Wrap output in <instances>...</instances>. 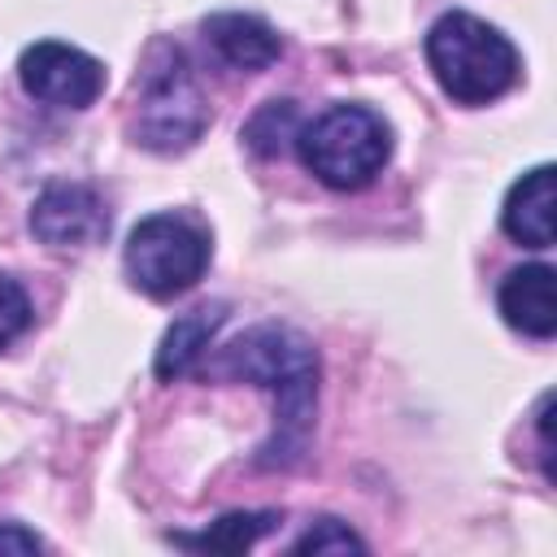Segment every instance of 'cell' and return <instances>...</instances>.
<instances>
[{
	"instance_id": "1",
	"label": "cell",
	"mask_w": 557,
	"mask_h": 557,
	"mask_svg": "<svg viewBox=\"0 0 557 557\" xmlns=\"http://www.w3.org/2000/svg\"><path fill=\"white\" fill-rule=\"evenodd\" d=\"M318 348L296 331L278 322H261L231 339L213 361L209 374L252 383L274 396V431L257 448L261 470H292L305 461L309 435H313V409H318Z\"/></svg>"
},
{
	"instance_id": "11",
	"label": "cell",
	"mask_w": 557,
	"mask_h": 557,
	"mask_svg": "<svg viewBox=\"0 0 557 557\" xmlns=\"http://www.w3.org/2000/svg\"><path fill=\"white\" fill-rule=\"evenodd\" d=\"M222 322H226V305H222V300L196 305V309L178 313V318L170 322V331L161 335V344H157V361H152L157 379L174 383V379L191 374L196 361L205 357V348L213 344V335L222 331Z\"/></svg>"
},
{
	"instance_id": "9",
	"label": "cell",
	"mask_w": 557,
	"mask_h": 557,
	"mask_svg": "<svg viewBox=\"0 0 557 557\" xmlns=\"http://www.w3.org/2000/svg\"><path fill=\"white\" fill-rule=\"evenodd\" d=\"M200 30H205V44L213 48V57L239 74H257L283 57V39L257 13H213V17H205Z\"/></svg>"
},
{
	"instance_id": "16",
	"label": "cell",
	"mask_w": 557,
	"mask_h": 557,
	"mask_svg": "<svg viewBox=\"0 0 557 557\" xmlns=\"http://www.w3.org/2000/svg\"><path fill=\"white\" fill-rule=\"evenodd\" d=\"M0 553H17V557L44 553V540L35 531H26L22 522H0Z\"/></svg>"
},
{
	"instance_id": "8",
	"label": "cell",
	"mask_w": 557,
	"mask_h": 557,
	"mask_svg": "<svg viewBox=\"0 0 557 557\" xmlns=\"http://www.w3.org/2000/svg\"><path fill=\"white\" fill-rule=\"evenodd\" d=\"M496 305H500V318L531 335V339H548L557 331V274L553 265H518L500 278L496 287Z\"/></svg>"
},
{
	"instance_id": "10",
	"label": "cell",
	"mask_w": 557,
	"mask_h": 557,
	"mask_svg": "<svg viewBox=\"0 0 557 557\" xmlns=\"http://www.w3.org/2000/svg\"><path fill=\"white\" fill-rule=\"evenodd\" d=\"M553 205H557V178H553V165L544 161L509 187L500 209L505 235L527 248H553Z\"/></svg>"
},
{
	"instance_id": "12",
	"label": "cell",
	"mask_w": 557,
	"mask_h": 557,
	"mask_svg": "<svg viewBox=\"0 0 557 557\" xmlns=\"http://www.w3.org/2000/svg\"><path fill=\"white\" fill-rule=\"evenodd\" d=\"M274 527H278L274 509H235V513L213 518L205 531H170V540L191 553H244Z\"/></svg>"
},
{
	"instance_id": "3",
	"label": "cell",
	"mask_w": 557,
	"mask_h": 557,
	"mask_svg": "<svg viewBox=\"0 0 557 557\" xmlns=\"http://www.w3.org/2000/svg\"><path fill=\"white\" fill-rule=\"evenodd\" d=\"M209 126V100L174 44H152L135 78V117L131 135L148 152H187Z\"/></svg>"
},
{
	"instance_id": "4",
	"label": "cell",
	"mask_w": 557,
	"mask_h": 557,
	"mask_svg": "<svg viewBox=\"0 0 557 557\" xmlns=\"http://www.w3.org/2000/svg\"><path fill=\"white\" fill-rule=\"evenodd\" d=\"M296 152L318 183L335 191H361L387 165L392 131L366 104H331L296 131Z\"/></svg>"
},
{
	"instance_id": "2",
	"label": "cell",
	"mask_w": 557,
	"mask_h": 557,
	"mask_svg": "<svg viewBox=\"0 0 557 557\" xmlns=\"http://www.w3.org/2000/svg\"><path fill=\"white\" fill-rule=\"evenodd\" d=\"M426 65L457 104H487L518 83V48L474 13H444L426 30Z\"/></svg>"
},
{
	"instance_id": "17",
	"label": "cell",
	"mask_w": 557,
	"mask_h": 557,
	"mask_svg": "<svg viewBox=\"0 0 557 557\" xmlns=\"http://www.w3.org/2000/svg\"><path fill=\"white\" fill-rule=\"evenodd\" d=\"M548 413H553V396L544 392L540 405H535V431H540V461H544V474L553 479V440H548Z\"/></svg>"
},
{
	"instance_id": "14",
	"label": "cell",
	"mask_w": 557,
	"mask_h": 557,
	"mask_svg": "<svg viewBox=\"0 0 557 557\" xmlns=\"http://www.w3.org/2000/svg\"><path fill=\"white\" fill-rule=\"evenodd\" d=\"M292 553H313V557H344V553H366V540L348 527V522H339V518H318L296 544H292Z\"/></svg>"
},
{
	"instance_id": "7",
	"label": "cell",
	"mask_w": 557,
	"mask_h": 557,
	"mask_svg": "<svg viewBox=\"0 0 557 557\" xmlns=\"http://www.w3.org/2000/svg\"><path fill=\"white\" fill-rule=\"evenodd\" d=\"M30 231L48 248H87L109 235V205L91 183L57 178L35 196Z\"/></svg>"
},
{
	"instance_id": "5",
	"label": "cell",
	"mask_w": 557,
	"mask_h": 557,
	"mask_svg": "<svg viewBox=\"0 0 557 557\" xmlns=\"http://www.w3.org/2000/svg\"><path fill=\"white\" fill-rule=\"evenodd\" d=\"M122 261H126L131 283L144 296L170 300L200 283L209 265V235L183 213H152L135 222Z\"/></svg>"
},
{
	"instance_id": "6",
	"label": "cell",
	"mask_w": 557,
	"mask_h": 557,
	"mask_svg": "<svg viewBox=\"0 0 557 557\" xmlns=\"http://www.w3.org/2000/svg\"><path fill=\"white\" fill-rule=\"evenodd\" d=\"M17 78L26 96L57 104V109H87L104 91V65L91 52L61 44V39L30 44L17 61Z\"/></svg>"
},
{
	"instance_id": "15",
	"label": "cell",
	"mask_w": 557,
	"mask_h": 557,
	"mask_svg": "<svg viewBox=\"0 0 557 557\" xmlns=\"http://www.w3.org/2000/svg\"><path fill=\"white\" fill-rule=\"evenodd\" d=\"M30 318H35V309H30V296L22 292V283L0 274V348L13 344L30 326Z\"/></svg>"
},
{
	"instance_id": "13",
	"label": "cell",
	"mask_w": 557,
	"mask_h": 557,
	"mask_svg": "<svg viewBox=\"0 0 557 557\" xmlns=\"http://www.w3.org/2000/svg\"><path fill=\"white\" fill-rule=\"evenodd\" d=\"M296 100H265L248 126H244V144L257 157H278L287 144H296Z\"/></svg>"
}]
</instances>
